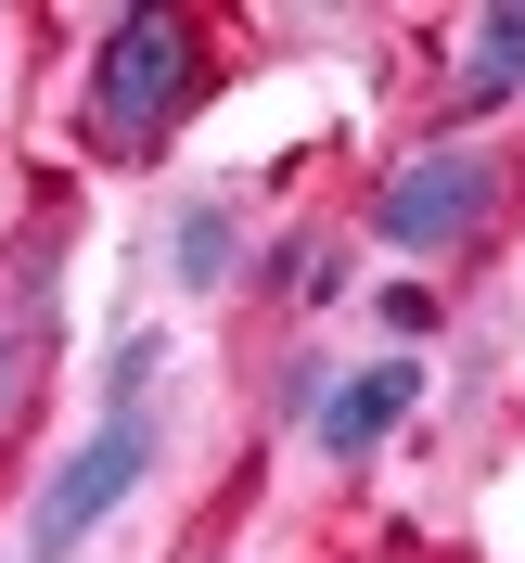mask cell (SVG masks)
Wrapping results in <instances>:
<instances>
[{"label":"cell","instance_id":"1","mask_svg":"<svg viewBox=\"0 0 525 563\" xmlns=\"http://www.w3.org/2000/svg\"><path fill=\"white\" fill-rule=\"evenodd\" d=\"M179 115H193V26H179V13H116L103 52H90V129H103L116 154H141V141H167Z\"/></svg>","mask_w":525,"mask_h":563},{"label":"cell","instance_id":"2","mask_svg":"<svg viewBox=\"0 0 525 563\" xmlns=\"http://www.w3.org/2000/svg\"><path fill=\"white\" fill-rule=\"evenodd\" d=\"M141 474H154V422H141V410H103V422L65 449V474L39 487V512H26V563L90 551V538H103L116 512L141 499Z\"/></svg>","mask_w":525,"mask_h":563},{"label":"cell","instance_id":"3","mask_svg":"<svg viewBox=\"0 0 525 563\" xmlns=\"http://www.w3.org/2000/svg\"><path fill=\"white\" fill-rule=\"evenodd\" d=\"M488 206H500L488 154H411V167L372 192V231H385L397 256H436V244H461V231H488Z\"/></svg>","mask_w":525,"mask_h":563},{"label":"cell","instance_id":"4","mask_svg":"<svg viewBox=\"0 0 525 563\" xmlns=\"http://www.w3.org/2000/svg\"><path fill=\"white\" fill-rule=\"evenodd\" d=\"M411 410H423V372H411V358H372V372H347V385H320V449L372 461Z\"/></svg>","mask_w":525,"mask_h":563},{"label":"cell","instance_id":"5","mask_svg":"<svg viewBox=\"0 0 525 563\" xmlns=\"http://www.w3.org/2000/svg\"><path fill=\"white\" fill-rule=\"evenodd\" d=\"M461 115H500V103H525V13H474V38H461V90H449Z\"/></svg>","mask_w":525,"mask_h":563},{"label":"cell","instance_id":"6","mask_svg":"<svg viewBox=\"0 0 525 563\" xmlns=\"http://www.w3.org/2000/svg\"><path fill=\"white\" fill-rule=\"evenodd\" d=\"M167 269H179V295H218V282L244 269V218L218 206V192H206V206H179V231H167Z\"/></svg>","mask_w":525,"mask_h":563},{"label":"cell","instance_id":"7","mask_svg":"<svg viewBox=\"0 0 525 563\" xmlns=\"http://www.w3.org/2000/svg\"><path fill=\"white\" fill-rule=\"evenodd\" d=\"M333 269H347V256H333V231H295V244L270 256V282L295 295V308H320V295H333Z\"/></svg>","mask_w":525,"mask_h":563}]
</instances>
